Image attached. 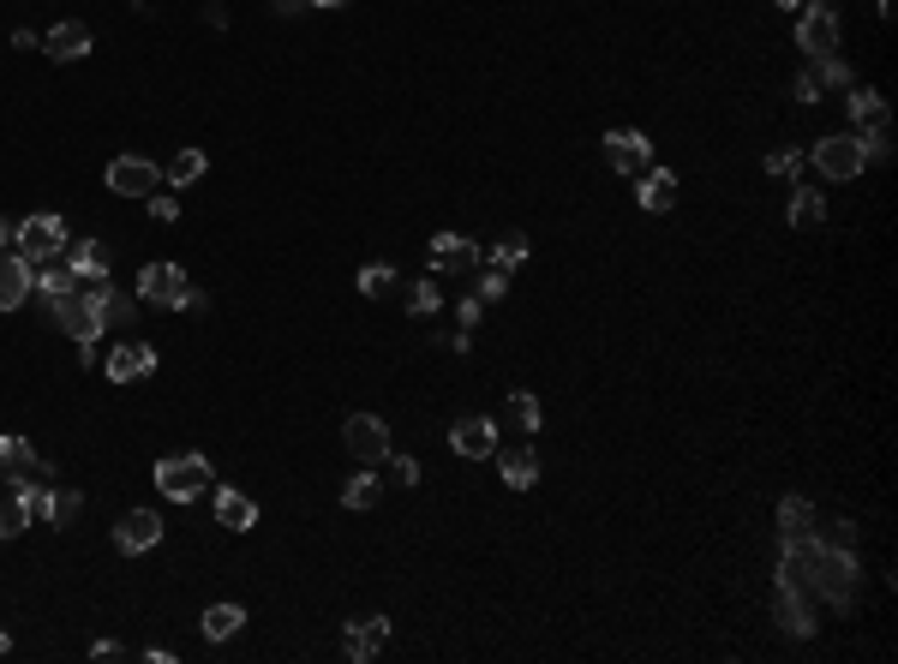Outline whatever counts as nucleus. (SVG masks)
Masks as SVG:
<instances>
[{"label": "nucleus", "mask_w": 898, "mask_h": 664, "mask_svg": "<svg viewBox=\"0 0 898 664\" xmlns=\"http://www.w3.org/2000/svg\"><path fill=\"white\" fill-rule=\"evenodd\" d=\"M210 485H216V467L204 455H168V461H156V491L174 497V504H193Z\"/></svg>", "instance_id": "f257e3e1"}, {"label": "nucleus", "mask_w": 898, "mask_h": 664, "mask_svg": "<svg viewBox=\"0 0 898 664\" xmlns=\"http://www.w3.org/2000/svg\"><path fill=\"white\" fill-rule=\"evenodd\" d=\"M12 246H19V258L31 263H54V258H66V221L61 216H31V221H19V234H12Z\"/></svg>", "instance_id": "f03ea898"}, {"label": "nucleus", "mask_w": 898, "mask_h": 664, "mask_svg": "<svg viewBox=\"0 0 898 664\" xmlns=\"http://www.w3.org/2000/svg\"><path fill=\"white\" fill-rule=\"evenodd\" d=\"M815 168L827 174V180H857V174L868 168L863 132H833V138H820L815 144Z\"/></svg>", "instance_id": "7ed1b4c3"}, {"label": "nucleus", "mask_w": 898, "mask_h": 664, "mask_svg": "<svg viewBox=\"0 0 898 664\" xmlns=\"http://www.w3.org/2000/svg\"><path fill=\"white\" fill-rule=\"evenodd\" d=\"M138 288H144V300H151V305H168V312H186V300H193V282H186L180 263H144Z\"/></svg>", "instance_id": "20e7f679"}, {"label": "nucleus", "mask_w": 898, "mask_h": 664, "mask_svg": "<svg viewBox=\"0 0 898 664\" xmlns=\"http://www.w3.org/2000/svg\"><path fill=\"white\" fill-rule=\"evenodd\" d=\"M49 312H54V323H61L66 335H79V342H96V335L109 330V323H102V312H96V300H91V288H84V282L72 288L66 300H54Z\"/></svg>", "instance_id": "39448f33"}, {"label": "nucleus", "mask_w": 898, "mask_h": 664, "mask_svg": "<svg viewBox=\"0 0 898 664\" xmlns=\"http://www.w3.org/2000/svg\"><path fill=\"white\" fill-rule=\"evenodd\" d=\"M450 449L462 455V461H492V455H497V419H485V413H462V419L450 425Z\"/></svg>", "instance_id": "423d86ee"}, {"label": "nucleus", "mask_w": 898, "mask_h": 664, "mask_svg": "<svg viewBox=\"0 0 898 664\" xmlns=\"http://www.w3.org/2000/svg\"><path fill=\"white\" fill-rule=\"evenodd\" d=\"M342 443H348V455H353V461L378 467V461L390 455V425L378 419V413H353V419H348V432H342Z\"/></svg>", "instance_id": "0eeeda50"}, {"label": "nucleus", "mask_w": 898, "mask_h": 664, "mask_svg": "<svg viewBox=\"0 0 898 664\" xmlns=\"http://www.w3.org/2000/svg\"><path fill=\"white\" fill-rule=\"evenodd\" d=\"M102 180H109V191H121V198H151L156 180H162V168L151 156H114Z\"/></svg>", "instance_id": "6e6552de"}, {"label": "nucleus", "mask_w": 898, "mask_h": 664, "mask_svg": "<svg viewBox=\"0 0 898 664\" xmlns=\"http://www.w3.org/2000/svg\"><path fill=\"white\" fill-rule=\"evenodd\" d=\"M797 49L808 61H820V54H838V12L833 7H803L797 19Z\"/></svg>", "instance_id": "1a4fd4ad"}, {"label": "nucleus", "mask_w": 898, "mask_h": 664, "mask_svg": "<svg viewBox=\"0 0 898 664\" xmlns=\"http://www.w3.org/2000/svg\"><path fill=\"white\" fill-rule=\"evenodd\" d=\"M606 162L617 174H647L653 168V144L636 126H617V132H606Z\"/></svg>", "instance_id": "9d476101"}, {"label": "nucleus", "mask_w": 898, "mask_h": 664, "mask_svg": "<svg viewBox=\"0 0 898 664\" xmlns=\"http://www.w3.org/2000/svg\"><path fill=\"white\" fill-rule=\"evenodd\" d=\"M102 372H109V383H138V377L156 372V347L151 342H121V347H109Z\"/></svg>", "instance_id": "9b49d317"}, {"label": "nucleus", "mask_w": 898, "mask_h": 664, "mask_svg": "<svg viewBox=\"0 0 898 664\" xmlns=\"http://www.w3.org/2000/svg\"><path fill=\"white\" fill-rule=\"evenodd\" d=\"M479 270V246L462 234H432V276H467Z\"/></svg>", "instance_id": "f8f14e48"}, {"label": "nucleus", "mask_w": 898, "mask_h": 664, "mask_svg": "<svg viewBox=\"0 0 898 664\" xmlns=\"http://www.w3.org/2000/svg\"><path fill=\"white\" fill-rule=\"evenodd\" d=\"M114 544H121L126 557L156 551V544H162V515H151V509H126L121 527H114Z\"/></svg>", "instance_id": "ddd939ff"}, {"label": "nucleus", "mask_w": 898, "mask_h": 664, "mask_svg": "<svg viewBox=\"0 0 898 664\" xmlns=\"http://www.w3.org/2000/svg\"><path fill=\"white\" fill-rule=\"evenodd\" d=\"M497 474H504L509 491H534L539 485V455H534V437L509 443V449H497Z\"/></svg>", "instance_id": "4468645a"}, {"label": "nucleus", "mask_w": 898, "mask_h": 664, "mask_svg": "<svg viewBox=\"0 0 898 664\" xmlns=\"http://www.w3.org/2000/svg\"><path fill=\"white\" fill-rule=\"evenodd\" d=\"M0 479H12V485H42V461H37V449H31V443H24L19 432L0 437Z\"/></svg>", "instance_id": "2eb2a0df"}, {"label": "nucleus", "mask_w": 898, "mask_h": 664, "mask_svg": "<svg viewBox=\"0 0 898 664\" xmlns=\"http://www.w3.org/2000/svg\"><path fill=\"white\" fill-rule=\"evenodd\" d=\"M37 288V270L19 252H0V312H19Z\"/></svg>", "instance_id": "dca6fc26"}, {"label": "nucleus", "mask_w": 898, "mask_h": 664, "mask_svg": "<svg viewBox=\"0 0 898 664\" xmlns=\"http://www.w3.org/2000/svg\"><path fill=\"white\" fill-rule=\"evenodd\" d=\"M66 270L79 276V282H102V276L114 270L109 240H72V246H66Z\"/></svg>", "instance_id": "f3484780"}, {"label": "nucleus", "mask_w": 898, "mask_h": 664, "mask_svg": "<svg viewBox=\"0 0 898 664\" xmlns=\"http://www.w3.org/2000/svg\"><path fill=\"white\" fill-rule=\"evenodd\" d=\"M31 509H37L49 527H72V521H79V509H84V497L72 491V485H54V491L42 485V491L31 497Z\"/></svg>", "instance_id": "a211bd4d"}, {"label": "nucleus", "mask_w": 898, "mask_h": 664, "mask_svg": "<svg viewBox=\"0 0 898 664\" xmlns=\"http://www.w3.org/2000/svg\"><path fill=\"white\" fill-rule=\"evenodd\" d=\"M384 641H390V623H384V616H353V623H348V658H353V664L378 658V653H384Z\"/></svg>", "instance_id": "6ab92c4d"}, {"label": "nucleus", "mask_w": 898, "mask_h": 664, "mask_svg": "<svg viewBox=\"0 0 898 664\" xmlns=\"http://www.w3.org/2000/svg\"><path fill=\"white\" fill-rule=\"evenodd\" d=\"M37 491H42V485H12V491L0 497V539H19L24 527L37 521V509H31Z\"/></svg>", "instance_id": "aec40b11"}, {"label": "nucleus", "mask_w": 898, "mask_h": 664, "mask_svg": "<svg viewBox=\"0 0 898 664\" xmlns=\"http://www.w3.org/2000/svg\"><path fill=\"white\" fill-rule=\"evenodd\" d=\"M778 539H785V544L820 539V527H815V504H808V497H785V504H778Z\"/></svg>", "instance_id": "412c9836"}, {"label": "nucleus", "mask_w": 898, "mask_h": 664, "mask_svg": "<svg viewBox=\"0 0 898 664\" xmlns=\"http://www.w3.org/2000/svg\"><path fill=\"white\" fill-rule=\"evenodd\" d=\"M42 49H49V61L72 66V61H84V54H91V31H84L79 19H66V24H54V31H49V42H42Z\"/></svg>", "instance_id": "4be33fe9"}, {"label": "nucleus", "mask_w": 898, "mask_h": 664, "mask_svg": "<svg viewBox=\"0 0 898 664\" xmlns=\"http://www.w3.org/2000/svg\"><path fill=\"white\" fill-rule=\"evenodd\" d=\"M497 432H515V437H534L539 432V402L527 390H515L504 407H497Z\"/></svg>", "instance_id": "5701e85b"}, {"label": "nucleus", "mask_w": 898, "mask_h": 664, "mask_svg": "<svg viewBox=\"0 0 898 664\" xmlns=\"http://www.w3.org/2000/svg\"><path fill=\"white\" fill-rule=\"evenodd\" d=\"M778 623H785V634H797V641H808L815 634V604H808L797 587H778Z\"/></svg>", "instance_id": "b1692460"}, {"label": "nucleus", "mask_w": 898, "mask_h": 664, "mask_svg": "<svg viewBox=\"0 0 898 664\" xmlns=\"http://www.w3.org/2000/svg\"><path fill=\"white\" fill-rule=\"evenodd\" d=\"M216 521L234 527V533H252V527H258V504H252V497H240L234 485H223V491H216Z\"/></svg>", "instance_id": "393cba45"}, {"label": "nucleus", "mask_w": 898, "mask_h": 664, "mask_svg": "<svg viewBox=\"0 0 898 664\" xmlns=\"http://www.w3.org/2000/svg\"><path fill=\"white\" fill-rule=\"evenodd\" d=\"M671 204H677V174L671 168H647L641 174V210L647 216H665Z\"/></svg>", "instance_id": "a878e982"}, {"label": "nucleus", "mask_w": 898, "mask_h": 664, "mask_svg": "<svg viewBox=\"0 0 898 664\" xmlns=\"http://www.w3.org/2000/svg\"><path fill=\"white\" fill-rule=\"evenodd\" d=\"M845 108H850V126L857 132H887V102H880V91H850Z\"/></svg>", "instance_id": "bb28decb"}, {"label": "nucleus", "mask_w": 898, "mask_h": 664, "mask_svg": "<svg viewBox=\"0 0 898 664\" xmlns=\"http://www.w3.org/2000/svg\"><path fill=\"white\" fill-rule=\"evenodd\" d=\"M820 221H827V198H820L815 186H797L791 191V228L808 234V228H820Z\"/></svg>", "instance_id": "cd10ccee"}, {"label": "nucleus", "mask_w": 898, "mask_h": 664, "mask_svg": "<svg viewBox=\"0 0 898 664\" xmlns=\"http://www.w3.org/2000/svg\"><path fill=\"white\" fill-rule=\"evenodd\" d=\"M204 168H210V156L186 144V151H174V162H168L162 174H168V186H174V191H186V186H198V180H204Z\"/></svg>", "instance_id": "c85d7f7f"}, {"label": "nucleus", "mask_w": 898, "mask_h": 664, "mask_svg": "<svg viewBox=\"0 0 898 664\" xmlns=\"http://www.w3.org/2000/svg\"><path fill=\"white\" fill-rule=\"evenodd\" d=\"M72 288H79V276H72L61 258H54V263H37V288H31V293H42L49 305H54V300H66Z\"/></svg>", "instance_id": "c756f323"}, {"label": "nucleus", "mask_w": 898, "mask_h": 664, "mask_svg": "<svg viewBox=\"0 0 898 664\" xmlns=\"http://www.w3.org/2000/svg\"><path fill=\"white\" fill-rule=\"evenodd\" d=\"M378 497H384V485H378L372 474H353V479L342 485V509H353V515L378 509Z\"/></svg>", "instance_id": "7c9ffc66"}, {"label": "nucleus", "mask_w": 898, "mask_h": 664, "mask_svg": "<svg viewBox=\"0 0 898 664\" xmlns=\"http://www.w3.org/2000/svg\"><path fill=\"white\" fill-rule=\"evenodd\" d=\"M240 623H246L240 604H210V611H204V634H210V641H228V634H240Z\"/></svg>", "instance_id": "2f4dec72"}, {"label": "nucleus", "mask_w": 898, "mask_h": 664, "mask_svg": "<svg viewBox=\"0 0 898 664\" xmlns=\"http://www.w3.org/2000/svg\"><path fill=\"white\" fill-rule=\"evenodd\" d=\"M527 252H534L527 234H504V240L492 246V263H497V270H515V263H527Z\"/></svg>", "instance_id": "473e14b6"}, {"label": "nucleus", "mask_w": 898, "mask_h": 664, "mask_svg": "<svg viewBox=\"0 0 898 664\" xmlns=\"http://www.w3.org/2000/svg\"><path fill=\"white\" fill-rule=\"evenodd\" d=\"M390 288H395V270H390V263H365V270H360V293H365V300H384Z\"/></svg>", "instance_id": "72a5a7b5"}, {"label": "nucleus", "mask_w": 898, "mask_h": 664, "mask_svg": "<svg viewBox=\"0 0 898 664\" xmlns=\"http://www.w3.org/2000/svg\"><path fill=\"white\" fill-rule=\"evenodd\" d=\"M808 79H815V91H827V84H850V66L838 61V54H820V61H815V72H808Z\"/></svg>", "instance_id": "f704fd0d"}, {"label": "nucleus", "mask_w": 898, "mask_h": 664, "mask_svg": "<svg viewBox=\"0 0 898 664\" xmlns=\"http://www.w3.org/2000/svg\"><path fill=\"white\" fill-rule=\"evenodd\" d=\"M437 305H444V293H437L432 282H414V288H407V312H414V318L437 312Z\"/></svg>", "instance_id": "c9c22d12"}, {"label": "nucleus", "mask_w": 898, "mask_h": 664, "mask_svg": "<svg viewBox=\"0 0 898 664\" xmlns=\"http://www.w3.org/2000/svg\"><path fill=\"white\" fill-rule=\"evenodd\" d=\"M504 293H509V270H497V263H492V270L479 276V300L492 305V300H504Z\"/></svg>", "instance_id": "e433bc0d"}, {"label": "nucleus", "mask_w": 898, "mask_h": 664, "mask_svg": "<svg viewBox=\"0 0 898 664\" xmlns=\"http://www.w3.org/2000/svg\"><path fill=\"white\" fill-rule=\"evenodd\" d=\"M384 467H390L395 485H420V461H414V455H384Z\"/></svg>", "instance_id": "4c0bfd02"}, {"label": "nucleus", "mask_w": 898, "mask_h": 664, "mask_svg": "<svg viewBox=\"0 0 898 664\" xmlns=\"http://www.w3.org/2000/svg\"><path fill=\"white\" fill-rule=\"evenodd\" d=\"M144 204H151V216H156V221H180V198H168V191H151Z\"/></svg>", "instance_id": "58836bf2"}, {"label": "nucleus", "mask_w": 898, "mask_h": 664, "mask_svg": "<svg viewBox=\"0 0 898 664\" xmlns=\"http://www.w3.org/2000/svg\"><path fill=\"white\" fill-rule=\"evenodd\" d=\"M797 168H803V156H797V151H773V156H767V174H778V180H791Z\"/></svg>", "instance_id": "ea45409f"}, {"label": "nucleus", "mask_w": 898, "mask_h": 664, "mask_svg": "<svg viewBox=\"0 0 898 664\" xmlns=\"http://www.w3.org/2000/svg\"><path fill=\"white\" fill-rule=\"evenodd\" d=\"M479 312H485V300H479V293H467V300H462V330H479Z\"/></svg>", "instance_id": "a19ab883"}, {"label": "nucleus", "mask_w": 898, "mask_h": 664, "mask_svg": "<svg viewBox=\"0 0 898 664\" xmlns=\"http://www.w3.org/2000/svg\"><path fill=\"white\" fill-rule=\"evenodd\" d=\"M797 102H820V91H815V79H808V72L797 79Z\"/></svg>", "instance_id": "79ce46f5"}, {"label": "nucleus", "mask_w": 898, "mask_h": 664, "mask_svg": "<svg viewBox=\"0 0 898 664\" xmlns=\"http://www.w3.org/2000/svg\"><path fill=\"white\" fill-rule=\"evenodd\" d=\"M12 234H19V228H12V221H7V216H0V246H7V240H12Z\"/></svg>", "instance_id": "37998d69"}, {"label": "nucleus", "mask_w": 898, "mask_h": 664, "mask_svg": "<svg viewBox=\"0 0 898 664\" xmlns=\"http://www.w3.org/2000/svg\"><path fill=\"white\" fill-rule=\"evenodd\" d=\"M306 7V0H276V12H300Z\"/></svg>", "instance_id": "c03bdc74"}, {"label": "nucleus", "mask_w": 898, "mask_h": 664, "mask_svg": "<svg viewBox=\"0 0 898 664\" xmlns=\"http://www.w3.org/2000/svg\"><path fill=\"white\" fill-rule=\"evenodd\" d=\"M306 7H348V0H306Z\"/></svg>", "instance_id": "a18cd8bd"}, {"label": "nucleus", "mask_w": 898, "mask_h": 664, "mask_svg": "<svg viewBox=\"0 0 898 664\" xmlns=\"http://www.w3.org/2000/svg\"><path fill=\"white\" fill-rule=\"evenodd\" d=\"M778 7H808V0H778Z\"/></svg>", "instance_id": "49530a36"}, {"label": "nucleus", "mask_w": 898, "mask_h": 664, "mask_svg": "<svg viewBox=\"0 0 898 664\" xmlns=\"http://www.w3.org/2000/svg\"><path fill=\"white\" fill-rule=\"evenodd\" d=\"M0 653H7V634H0Z\"/></svg>", "instance_id": "de8ad7c7"}]
</instances>
